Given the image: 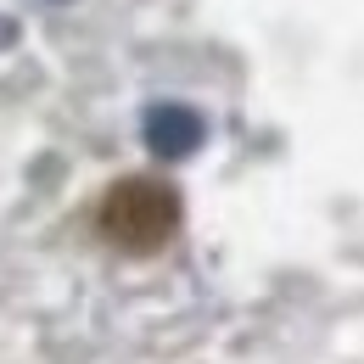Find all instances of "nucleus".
Here are the masks:
<instances>
[{"label": "nucleus", "instance_id": "1", "mask_svg": "<svg viewBox=\"0 0 364 364\" xmlns=\"http://www.w3.org/2000/svg\"><path fill=\"white\" fill-rule=\"evenodd\" d=\"M174 225H180V191L163 180H146V174L118 180L107 191V202H101V230L129 252L163 247L174 235Z\"/></svg>", "mask_w": 364, "mask_h": 364}, {"label": "nucleus", "instance_id": "2", "mask_svg": "<svg viewBox=\"0 0 364 364\" xmlns=\"http://www.w3.org/2000/svg\"><path fill=\"white\" fill-rule=\"evenodd\" d=\"M202 135H208L202 112H191V107H180V101H163V107H151V112H146V146H151L163 163L191 157V151L202 146Z\"/></svg>", "mask_w": 364, "mask_h": 364}]
</instances>
